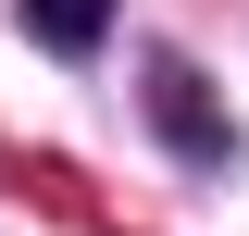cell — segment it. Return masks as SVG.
Segmentation results:
<instances>
[{
  "mask_svg": "<svg viewBox=\"0 0 249 236\" xmlns=\"http://www.w3.org/2000/svg\"><path fill=\"white\" fill-rule=\"evenodd\" d=\"M13 13H25V37L62 50V62H88L100 37H112V0H13Z\"/></svg>",
  "mask_w": 249,
  "mask_h": 236,
  "instance_id": "obj_1",
  "label": "cell"
}]
</instances>
